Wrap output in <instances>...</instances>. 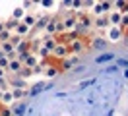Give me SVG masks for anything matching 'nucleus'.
<instances>
[{
  "instance_id": "25",
  "label": "nucleus",
  "mask_w": 128,
  "mask_h": 116,
  "mask_svg": "<svg viewBox=\"0 0 128 116\" xmlns=\"http://www.w3.org/2000/svg\"><path fill=\"white\" fill-rule=\"evenodd\" d=\"M105 116H116V108L112 107V108H109L107 112H105Z\"/></svg>"
},
{
  "instance_id": "1",
  "label": "nucleus",
  "mask_w": 128,
  "mask_h": 116,
  "mask_svg": "<svg viewBox=\"0 0 128 116\" xmlns=\"http://www.w3.org/2000/svg\"><path fill=\"white\" fill-rule=\"evenodd\" d=\"M86 50H91V39L89 37H80L78 41H74L72 45H70V54L80 56V54L86 52Z\"/></svg>"
},
{
  "instance_id": "5",
  "label": "nucleus",
  "mask_w": 128,
  "mask_h": 116,
  "mask_svg": "<svg viewBox=\"0 0 128 116\" xmlns=\"http://www.w3.org/2000/svg\"><path fill=\"white\" fill-rule=\"evenodd\" d=\"M62 23H64V29L66 31H76V27H78V14L76 12H64Z\"/></svg>"
},
{
  "instance_id": "6",
  "label": "nucleus",
  "mask_w": 128,
  "mask_h": 116,
  "mask_svg": "<svg viewBox=\"0 0 128 116\" xmlns=\"http://www.w3.org/2000/svg\"><path fill=\"white\" fill-rule=\"evenodd\" d=\"M18 60L22 62L25 68H29V70L37 68V66L41 64V58L37 56V54H33V52H29V54H22V56H18Z\"/></svg>"
},
{
  "instance_id": "23",
  "label": "nucleus",
  "mask_w": 128,
  "mask_h": 116,
  "mask_svg": "<svg viewBox=\"0 0 128 116\" xmlns=\"http://www.w3.org/2000/svg\"><path fill=\"white\" fill-rule=\"evenodd\" d=\"M20 76L24 77V79H29V77L33 76V70H29V68H24L22 72H20Z\"/></svg>"
},
{
  "instance_id": "8",
  "label": "nucleus",
  "mask_w": 128,
  "mask_h": 116,
  "mask_svg": "<svg viewBox=\"0 0 128 116\" xmlns=\"http://www.w3.org/2000/svg\"><path fill=\"white\" fill-rule=\"evenodd\" d=\"M66 56H70V46L64 45V43H56L54 50H52V58H56V62H60Z\"/></svg>"
},
{
  "instance_id": "4",
  "label": "nucleus",
  "mask_w": 128,
  "mask_h": 116,
  "mask_svg": "<svg viewBox=\"0 0 128 116\" xmlns=\"http://www.w3.org/2000/svg\"><path fill=\"white\" fill-rule=\"evenodd\" d=\"M124 31H122V27H109L107 29V33H105V37H107V41L111 43V45H116V43H120V41H124Z\"/></svg>"
},
{
  "instance_id": "20",
  "label": "nucleus",
  "mask_w": 128,
  "mask_h": 116,
  "mask_svg": "<svg viewBox=\"0 0 128 116\" xmlns=\"http://www.w3.org/2000/svg\"><path fill=\"white\" fill-rule=\"evenodd\" d=\"M25 15H27V12H25V10H24L22 6L14 8V12H12V17H14V19H18V21H22Z\"/></svg>"
},
{
  "instance_id": "17",
  "label": "nucleus",
  "mask_w": 128,
  "mask_h": 116,
  "mask_svg": "<svg viewBox=\"0 0 128 116\" xmlns=\"http://www.w3.org/2000/svg\"><path fill=\"white\" fill-rule=\"evenodd\" d=\"M109 21H111V27H120L122 14H120V12H116V10H112L111 14H109Z\"/></svg>"
},
{
  "instance_id": "28",
  "label": "nucleus",
  "mask_w": 128,
  "mask_h": 116,
  "mask_svg": "<svg viewBox=\"0 0 128 116\" xmlns=\"http://www.w3.org/2000/svg\"><path fill=\"white\" fill-rule=\"evenodd\" d=\"M122 79H126V81H128V68L122 70Z\"/></svg>"
},
{
  "instance_id": "12",
  "label": "nucleus",
  "mask_w": 128,
  "mask_h": 116,
  "mask_svg": "<svg viewBox=\"0 0 128 116\" xmlns=\"http://www.w3.org/2000/svg\"><path fill=\"white\" fill-rule=\"evenodd\" d=\"M8 79H10V89H29L27 79H24L22 76H8Z\"/></svg>"
},
{
  "instance_id": "30",
  "label": "nucleus",
  "mask_w": 128,
  "mask_h": 116,
  "mask_svg": "<svg viewBox=\"0 0 128 116\" xmlns=\"http://www.w3.org/2000/svg\"><path fill=\"white\" fill-rule=\"evenodd\" d=\"M2 108H4V105H2V103H0V110H2Z\"/></svg>"
},
{
  "instance_id": "21",
  "label": "nucleus",
  "mask_w": 128,
  "mask_h": 116,
  "mask_svg": "<svg viewBox=\"0 0 128 116\" xmlns=\"http://www.w3.org/2000/svg\"><path fill=\"white\" fill-rule=\"evenodd\" d=\"M4 23H6V29L12 31V33H14V31H16V27L20 25V21H18V19H14V17H8Z\"/></svg>"
},
{
  "instance_id": "19",
  "label": "nucleus",
  "mask_w": 128,
  "mask_h": 116,
  "mask_svg": "<svg viewBox=\"0 0 128 116\" xmlns=\"http://www.w3.org/2000/svg\"><path fill=\"white\" fill-rule=\"evenodd\" d=\"M114 66H116L118 70H126V68H128V56H118V54H116Z\"/></svg>"
},
{
  "instance_id": "29",
  "label": "nucleus",
  "mask_w": 128,
  "mask_h": 116,
  "mask_svg": "<svg viewBox=\"0 0 128 116\" xmlns=\"http://www.w3.org/2000/svg\"><path fill=\"white\" fill-rule=\"evenodd\" d=\"M122 43H124V46H126V48H128V33H126V35H124V41H122Z\"/></svg>"
},
{
  "instance_id": "10",
  "label": "nucleus",
  "mask_w": 128,
  "mask_h": 116,
  "mask_svg": "<svg viewBox=\"0 0 128 116\" xmlns=\"http://www.w3.org/2000/svg\"><path fill=\"white\" fill-rule=\"evenodd\" d=\"M48 87H52V83H48V81H37L35 85H31V87H29V97H31V99H35L39 93H43L45 89H48Z\"/></svg>"
},
{
  "instance_id": "22",
  "label": "nucleus",
  "mask_w": 128,
  "mask_h": 116,
  "mask_svg": "<svg viewBox=\"0 0 128 116\" xmlns=\"http://www.w3.org/2000/svg\"><path fill=\"white\" fill-rule=\"evenodd\" d=\"M8 89H10V79L8 77L0 79V91H8Z\"/></svg>"
},
{
  "instance_id": "26",
  "label": "nucleus",
  "mask_w": 128,
  "mask_h": 116,
  "mask_svg": "<svg viewBox=\"0 0 128 116\" xmlns=\"http://www.w3.org/2000/svg\"><path fill=\"white\" fill-rule=\"evenodd\" d=\"M54 2H41V8H52Z\"/></svg>"
},
{
  "instance_id": "24",
  "label": "nucleus",
  "mask_w": 128,
  "mask_h": 116,
  "mask_svg": "<svg viewBox=\"0 0 128 116\" xmlns=\"http://www.w3.org/2000/svg\"><path fill=\"white\" fill-rule=\"evenodd\" d=\"M120 27H122V31L124 33H128V14L122 15V21H120Z\"/></svg>"
},
{
  "instance_id": "18",
  "label": "nucleus",
  "mask_w": 128,
  "mask_h": 116,
  "mask_svg": "<svg viewBox=\"0 0 128 116\" xmlns=\"http://www.w3.org/2000/svg\"><path fill=\"white\" fill-rule=\"evenodd\" d=\"M37 19H39V15H37V14H27L24 19H22V21H24L25 25H29V27L33 29V27L37 25Z\"/></svg>"
},
{
  "instance_id": "9",
  "label": "nucleus",
  "mask_w": 128,
  "mask_h": 116,
  "mask_svg": "<svg viewBox=\"0 0 128 116\" xmlns=\"http://www.w3.org/2000/svg\"><path fill=\"white\" fill-rule=\"evenodd\" d=\"M78 39H80L78 31H64L62 35H58V37H56V41H58V43H64V45L70 46L74 41H78Z\"/></svg>"
},
{
  "instance_id": "13",
  "label": "nucleus",
  "mask_w": 128,
  "mask_h": 116,
  "mask_svg": "<svg viewBox=\"0 0 128 116\" xmlns=\"http://www.w3.org/2000/svg\"><path fill=\"white\" fill-rule=\"evenodd\" d=\"M29 103L27 101H22V103H16L14 107H12V112H14V116H27V112H29Z\"/></svg>"
},
{
  "instance_id": "16",
  "label": "nucleus",
  "mask_w": 128,
  "mask_h": 116,
  "mask_svg": "<svg viewBox=\"0 0 128 116\" xmlns=\"http://www.w3.org/2000/svg\"><path fill=\"white\" fill-rule=\"evenodd\" d=\"M62 74V70H60V66H56V62L50 60V64H48V68L45 70V76L48 77V79H54V77H58Z\"/></svg>"
},
{
  "instance_id": "11",
  "label": "nucleus",
  "mask_w": 128,
  "mask_h": 116,
  "mask_svg": "<svg viewBox=\"0 0 128 116\" xmlns=\"http://www.w3.org/2000/svg\"><path fill=\"white\" fill-rule=\"evenodd\" d=\"M109 27H111L109 15H101V17H95V19H93V29H97V31H101V33H105Z\"/></svg>"
},
{
  "instance_id": "2",
  "label": "nucleus",
  "mask_w": 128,
  "mask_h": 116,
  "mask_svg": "<svg viewBox=\"0 0 128 116\" xmlns=\"http://www.w3.org/2000/svg\"><path fill=\"white\" fill-rule=\"evenodd\" d=\"M114 60H116V52H114V50H105V52H99L95 58H93V62H95L97 66H105V68H107V66H111Z\"/></svg>"
},
{
  "instance_id": "14",
  "label": "nucleus",
  "mask_w": 128,
  "mask_h": 116,
  "mask_svg": "<svg viewBox=\"0 0 128 116\" xmlns=\"http://www.w3.org/2000/svg\"><path fill=\"white\" fill-rule=\"evenodd\" d=\"M97 81H99V76H91V77H86V79L78 81V87H80V89H84V91H88V89L97 87Z\"/></svg>"
},
{
  "instance_id": "27",
  "label": "nucleus",
  "mask_w": 128,
  "mask_h": 116,
  "mask_svg": "<svg viewBox=\"0 0 128 116\" xmlns=\"http://www.w3.org/2000/svg\"><path fill=\"white\" fill-rule=\"evenodd\" d=\"M4 77H8V72H6V70H2V68H0V79H4Z\"/></svg>"
},
{
  "instance_id": "15",
  "label": "nucleus",
  "mask_w": 128,
  "mask_h": 116,
  "mask_svg": "<svg viewBox=\"0 0 128 116\" xmlns=\"http://www.w3.org/2000/svg\"><path fill=\"white\" fill-rule=\"evenodd\" d=\"M24 68L25 66L18 60V58H12V60H10V66H8V76H20V72Z\"/></svg>"
},
{
  "instance_id": "7",
  "label": "nucleus",
  "mask_w": 128,
  "mask_h": 116,
  "mask_svg": "<svg viewBox=\"0 0 128 116\" xmlns=\"http://www.w3.org/2000/svg\"><path fill=\"white\" fill-rule=\"evenodd\" d=\"M109 45H111V43L107 41V37H101V35L91 39V50H95L97 54H99V52H105V50H109Z\"/></svg>"
},
{
  "instance_id": "3",
  "label": "nucleus",
  "mask_w": 128,
  "mask_h": 116,
  "mask_svg": "<svg viewBox=\"0 0 128 116\" xmlns=\"http://www.w3.org/2000/svg\"><path fill=\"white\" fill-rule=\"evenodd\" d=\"M82 62H84V58L76 56V54H70V56H66L64 60H60V62H58V66H60V70H62V72H68V70L72 72V70L76 68V66H80Z\"/></svg>"
}]
</instances>
